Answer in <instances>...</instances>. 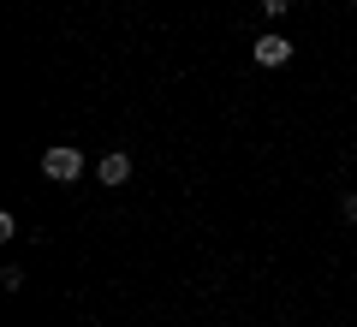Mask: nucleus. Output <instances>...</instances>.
<instances>
[{"label": "nucleus", "instance_id": "4", "mask_svg": "<svg viewBox=\"0 0 357 327\" xmlns=\"http://www.w3.org/2000/svg\"><path fill=\"white\" fill-rule=\"evenodd\" d=\"M340 214H345V220H351V227H357V190H345V202H340Z\"/></svg>", "mask_w": 357, "mask_h": 327}, {"label": "nucleus", "instance_id": "3", "mask_svg": "<svg viewBox=\"0 0 357 327\" xmlns=\"http://www.w3.org/2000/svg\"><path fill=\"white\" fill-rule=\"evenodd\" d=\"M250 54H256V66H286V60H292V42H286V36H262Z\"/></svg>", "mask_w": 357, "mask_h": 327}, {"label": "nucleus", "instance_id": "1", "mask_svg": "<svg viewBox=\"0 0 357 327\" xmlns=\"http://www.w3.org/2000/svg\"><path fill=\"white\" fill-rule=\"evenodd\" d=\"M42 173H48V178H54V185H72V178H77V173H84V155H77V149H72V143H54V149H48V155H42Z\"/></svg>", "mask_w": 357, "mask_h": 327}, {"label": "nucleus", "instance_id": "2", "mask_svg": "<svg viewBox=\"0 0 357 327\" xmlns=\"http://www.w3.org/2000/svg\"><path fill=\"white\" fill-rule=\"evenodd\" d=\"M96 178H102V185L107 190H119V185H126V178H131V155H102V167H96Z\"/></svg>", "mask_w": 357, "mask_h": 327}, {"label": "nucleus", "instance_id": "5", "mask_svg": "<svg viewBox=\"0 0 357 327\" xmlns=\"http://www.w3.org/2000/svg\"><path fill=\"white\" fill-rule=\"evenodd\" d=\"M286 6H292V0H262V13H268V18H280Z\"/></svg>", "mask_w": 357, "mask_h": 327}]
</instances>
